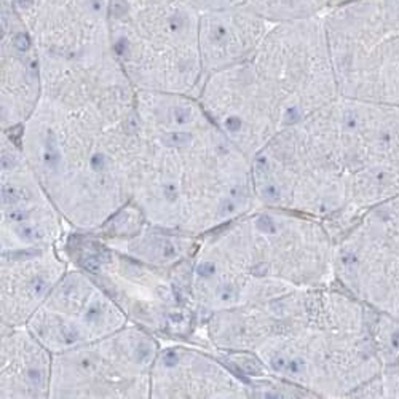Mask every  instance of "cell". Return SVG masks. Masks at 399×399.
<instances>
[{"label": "cell", "mask_w": 399, "mask_h": 399, "mask_svg": "<svg viewBox=\"0 0 399 399\" xmlns=\"http://www.w3.org/2000/svg\"><path fill=\"white\" fill-rule=\"evenodd\" d=\"M162 340L137 324L53 358L48 399H151Z\"/></svg>", "instance_id": "obj_9"}, {"label": "cell", "mask_w": 399, "mask_h": 399, "mask_svg": "<svg viewBox=\"0 0 399 399\" xmlns=\"http://www.w3.org/2000/svg\"><path fill=\"white\" fill-rule=\"evenodd\" d=\"M337 2L338 0H190L198 12L239 10L272 24L323 16Z\"/></svg>", "instance_id": "obj_20"}, {"label": "cell", "mask_w": 399, "mask_h": 399, "mask_svg": "<svg viewBox=\"0 0 399 399\" xmlns=\"http://www.w3.org/2000/svg\"><path fill=\"white\" fill-rule=\"evenodd\" d=\"M232 67L279 131L340 96L323 16L272 24L254 52Z\"/></svg>", "instance_id": "obj_7"}, {"label": "cell", "mask_w": 399, "mask_h": 399, "mask_svg": "<svg viewBox=\"0 0 399 399\" xmlns=\"http://www.w3.org/2000/svg\"><path fill=\"white\" fill-rule=\"evenodd\" d=\"M97 235L118 251L158 267H177L190 261L202 241V236L151 224L145 217L125 233Z\"/></svg>", "instance_id": "obj_19"}, {"label": "cell", "mask_w": 399, "mask_h": 399, "mask_svg": "<svg viewBox=\"0 0 399 399\" xmlns=\"http://www.w3.org/2000/svg\"><path fill=\"white\" fill-rule=\"evenodd\" d=\"M323 24L338 94L399 106V0H338Z\"/></svg>", "instance_id": "obj_8"}, {"label": "cell", "mask_w": 399, "mask_h": 399, "mask_svg": "<svg viewBox=\"0 0 399 399\" xmlns=\"http://www.w3.org/2000/svg\"><path fill=\"white\" fill-rule=\"evenodd\" d=\"M377 315L338 283L297 287L211 315L195 340L217 352L251 353L270 375L312 397H353L385 367Z\"/></svg>", "instance_id": "obj_1"}, {"label": "cell", "mask_w": 399, "mask_h": 399, "mask_svg": "<svg viewBox=\"0 0 399 399\" xmlns=\"http://www.w3.org/2000/svg\"><path fill=\"white\" fill-rule=\"evenodd\" d=\"M13 131L72 230L96 232L131 202L136 96L91 101L42 96Z\"/></svg>", "instance_id": "obj_3"}, {"label": "cell", "mask_w": 399, "mask_h": 399, "mask_svg": "<svg viewBox=\"0 0 399 399\" xmlns=\"http://www.w3.org/2000/svg\"><path fill=\"white\" fill-rule=\"evenodd\" d=\"M31 34L42 77L115 64L109 34L111 0H2Z\"/></svg>", "instance_id": "obj_10"}, {"label": "cell", "mask_w": 399, "mask_h": 399, "mask_svg": "<svg viewBox=\"0 0 399 399\" xmlns=\"http://www.w3.org/2000/svg\"><path fill=\"white\" fill-rule=\"evenodd\" d=\"M53 358L26 326H0V399H48Z\"/></svg>", "instance_id": "obj_17"}, {"label": "cell", "mask_w": 399, "mask_h": 399, "mask_svg": "<svg viewBox=\"0 0 399 399\" xmlns=\"http://www.w3.org/2000/svg\"><path fill=\"white\" fill-rule=\"evenodd\" d=\"M353 397H399V363L383 367V371L359 388Z\"/></svg>", "instance_id": "obj_21"}, {"label": "cell", "mask_w": 399, "mask_h": 399, "mask_svg": "<svg viewBox=\"0 0 399 399\" xmlns=\"http://www.w3.org/2000/svg\"><path fill=\"white\" fill-rule=\"evenodd\" d=\"M69 267L61 246L0 253V326H26Z\"/></svg>", "instance_id": "obj_15"}, {"label": "cell", "mask_w": 399, "mask_h": 399, "mask_svg": "<svg viewBox=\"0 0 399 399\" xmlns=\"http://www.w3.org/2000/svg\"><path fill=\"white\" fill-rule=\"evenodd\" d=\"M200 13V52L205 77L244 61L272 27V23L239 10Z\"/></svg>", "instance_id": "obj_18"}, {"label": "cell", "mask_w": 399, "mask_h": 399, "mask_svg": "<svg viewBox=\"0 0 399 399\" xmlns=\"http://www.w3.org/2000/svg\"><path fill=\"white\" fill-rule=\"evenodd\" d=\"M129 324L114 298L83 268L69 267L26 327L53 355L111 335Z\"/></svg>", "instance_id": "obj_13"}, {"label": "cell", "mask_w": 399, "mask_h": 399, "mask_svg": "<svg viewBox=\"0 0 399 399\" xmlns=\"http://www.w3.org/2000/svg\"><path fill=\"white\" fill-rule=\"evenodd\" d=\"M134 203L151 224L203 236L259 206L251 158L196 96L136 91Z\"/></svg>", "instance_id": "obj_2"}, {"label": "cell", "mask_w": 399, "mask_h": 399, "mask_svg": "<svg viewBox=\"0 0 399 399\" xmlns=\"http://www.w3.org/2000/svg\"><path fill=\"white\" fill-rule=\"evenodd\" d=\"M71 230L29 165L16 131H2L0 253L59 246Z\"/></svg>", "instance_id": "obj_12"}, {"label": "cell", "mask_w": 399, "mask_h": 399, "mask_svg": "<svg viewBox=\"0 0 399 399\" xmlns=\"http://www.w3.org/2000/svg\"><path fill=\"white\" fill-rule=\"evenodd\" d=\"M72 265L91 276L128 316L160 340H190L200 327L190 291L192 259L158 267L112 247L94 232L71 230L59 244Z\"/></svg>", "instance_id": "obj_6"}, {"label": "cell", "mask_w": 399, "mask_h": 399, "mask_svg": "<svg viewBox=\"0 0 399 399\" xmlns=\"http://www.w3.org/2000/svg\"><path fill=\"white\" fill-rule=\"evenodd\" d=\"M0 126L19 129L42 97V66L37 46L15 10L2 2Z\"/></svg>", "instance_id": "obj_16"}, {"label": "cell", "mask_w": 399, "mask_h": 399, "mask_svg": "<svg viewBox=\"0 0 399 399\" xmlns=\"http://www.w3.org/2000/svg\"><path fill=\"white\" fill-rule=\"evenodd\" d=\"M335 246L321 219L262 205L203 235L190 270L200 326L217 312L335 284Z\"/></svg>", "instance_id": "obj_4"}, {"label": "cell", "mask_w": 399, "mask_h": 399, "mask_svg": "<svg viewBox=\"0 0 399 399\" xmlns=\"http://www.w3.org/2000/svg\"><path fill=\"white\" fill-rule=\"evenodd\" d=\"M334 270L348 292L399 319V195L369 208L337 239Z\"/></svg>", "instance_id": "obj_11"}, {"label": "cell", "mask_w": 399, "mask_h": 399, "mask_svg": "<svg viewBox=\"0 0 399 399\" xmlns=\"http://www.w3.org/2000/svg\"><path fill=\"white\" fill-rule=\"evenodd\" d=\"M251 388L214 348L162 340L152 367L151 399H247Z\"/></svg>", "instance_id": "obj_14"}, {"label": "cell", "mask_w": 399, "mask_h": 399, "mask_svg": "<svg viewBox=\"0 0 399 399\" xmlns=\"http://www.w3.org/2000/svg\"><path fill=\"white\" fill-rule=\"evenodd\" d=\"M200 15L190 0H111V46L136 91L198 96Z\"/></svg>", "instance_id": "obj_5"}]
</instances>
